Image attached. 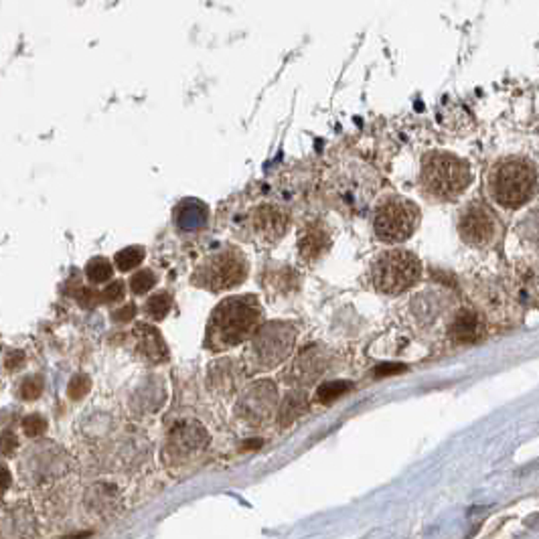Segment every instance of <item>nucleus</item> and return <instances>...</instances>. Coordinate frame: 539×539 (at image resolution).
Returning a JSON list of instances; mask_svg holds the SVG:
<instances>
[{"label": "nucleus", "instance_id": "6", "mask_svg": "<svg viewBox=\"0 0 539 539\" xmlns=\"http://www.w3.org/2000/svg\"><path fill=\"white\" fill-rule=\"evenodd\" d=\"M422 263L416 253L408 250H387L375 258L371 266L373 286L383 294H402L418 284Z\"/></svg>", "mask_w": 539, "mask_h": 539}, {"label": "nucleus", "instance_id": "1", "mask_svg": "<svg viewBox=\"0 0 539 539\" xmlns=\"http://www.w3.org/2000/svg\"><path fill=\"white\" fill-rule=\"evenodd\" d=\"M487 191L503 209H521L538 191V169L525 157H503L491 164Z\"/></svg>", "mask_w": 539, "mask_h": 539}, {"label": "nucleus", "instance_id": "24", "mask_svg": "<svg viewBox=\"0 0 539 539\" xmlns=\"http://www.w3.org/2000/svg\"><path fill=\"white\" fill-rule=\"evenodd\" d=\"M23 430L28 438H37V436L45 434L47 430V420L39 416V414H31L23 420Z\"/></svg>", "mask_w": 539, "mask_h": 539}, {"label": "nucleus", "instance_id": "20", "mask_svg": "<svg viewBox=\"0 0 539 539\" xmlns=\"http://www.w3.org/2000/svg\"><path fill=\"white\" fill-rule=\"evenodd\" d=\"M211 371H217V375H213V373H211V380H213V382H217V387H219V389L229 392L231 387H236L237 380H234V377H237L236 367H234V363H229V359H225V363L215 365Z\"/></svg>", "mask_w": 539, "mask_h": 539}, {"label": "nucleus", "instance_id": "22", "mask_svg": "<svg viewBox=\"0 0 539 539\" xmlns=\"http://www.w3.org/2000/svg\"><path fill=\"white\" fill-rule=\"evenodd\" d=\"M351 389V383H347V382H330V383H325V385H320L318 387V399L320 402H333V399H337L339 395L342 394H347Z\"/></svg>", "mask_w": 539, "mask_h": 539}, {"label": "nucleus", "instance_id": "21", "mask_svg": "<svg viewBox=\"0 0 539 539\" xmlns=\"http://www.w3.org/2000/svg\"><path fill=\"white\" fill-rule=\"evenodd\" d=\"M155 284H157V276L152 270H140L130 278V288L134 294H146L148 290H152Z\"/></svg>", "mask_w": 539, "mask_h": 539}, {"label": "nucleus", "instance_id": "18", "mask_svg": "<svg viewBox=\"0 0 539 539\" xmlns=\"http://www.w3.org/2000/svg\"><path fill=\"white\" fill-rule=\"evenodd\" d=\"M145 256V248H140V246H130V248L120 250L118 253L114 256V263H116V268H118L120 272H130L136 266L142 263Z\"/></svg>", "mask_w": 539, "mask_h": 539}, {"label": "nucleus", "instance_id": "10", "mask_svg": "<svg viewBox=\"0 0 539 539\" xmlns=\"http://www.w3.org/2000/svg\"><path fill=\"white\" fill-rule=\"evenodd\" d=\"M288 213L276 205H258L250 213V231L262 244H276L288 231Z\"/></svg>", "mask_w": 539, "mask_h": 539}, {"label": "nucleus", "instance_id": "28", "mask_svg": "<svg viewBox=\"0 0 539 539\" xmlns=\"http://www.w3.org/2000/svg\"><path fill=\"white\" fill-rule=\"evenodd\" d=\"M134 315H136V306H134V304H126L124 308L116 310V313L112 315V318H114L116 323H128V320L134 318Z\"/></svg>", "mask_w": 539, "mask_h": 539}, {"label": "nucleus", "instance_id": "30", "mask_svg": "<svg viewBox=\"0 0 539 539\" xmlns=\"http://www.w3.org/2000/svg\"><path fill=\"white\" fill-rule=\"evenodd\" d=\"M11 481H13V476L9 473V469L0 466V491H6V488L11 487Z\"/></svg>", "mask_w": 539, "mask_h": 539}, {"label": "nucleus", "instance_id": "29", "mask_svg": "<svg viewBox=\"0 0 539 539\" xmlns=\"http://www.w3.org/2000/svg\"><path fill=\"white\" fill-rule=\"evenodd\" d=\"M404 365H395V363H387V365H382V367L375 369V373L380 375V377H385V375H389V373H399V371H404Z\"/></svg>", "mask_w": 539, "mask_h": 539}, {"label": "nucleus", "instance_id": "15", "mask_svg": "<svg viewBox=\"0 0 539 539\" xmlns=\"http://www.w3.org/2000/svg\"><path fill=\"white\" fill-rule=\"evenodd\" d=\"M330 248V237L325 229L310 227L300 239V253L306 260H316Z\"/></svg>", "mask_w": 539, "mask_h": 539}, {"label": "nucleus", "instance_id": "26", "mask_svg": "<svg viewBox=\"0 0 539 539\" xmlns=\"http://www.w3.org/2000/svg\"><path fill=\"white\" fill-rule=\"evenodd\" d=\"M100 296H102V300H104V303H116V300H122V298H124V282L116 280V282L108 284Z\"/></svg>", "mask_w": 539, "mask_h": 539}, {"label": "nucleus", "instance_id": "14", "mask_svg": "<svg viewBox=\"0 0 539 539\" xmlns=\"http://www.w3.org/2000/svg\"><path fill=\"white\" fill-rule=\"evenodd\" d=\"M134 335H136V339L140 342V351H142L148 359H152V361H164V359H167L164 341H162V337L158 335V330L155 329V327L138 325L136 330H134Z\"/></svg>", "mask_w": 539, "mask_h": 539}, {"label": "nucleus", "instance_id": "5", "mask_svg": "<svg viewBox=\"0 0 539 539\" xmlns=\"http://www.w3.org/2000/svg\"><path fill=\"white\" fill-rule=\"evenodd\" d=\"M420 209L402 195H385L373 211V231L385 244H402L416 234Z\"/></svg>", "mask_w": 539, "mask_h": 539}, {"label": "nucleus", "instance_id": "17", "mask_svg": "<svg viewBox=\"0 0 539 539\" xmlns=\"http://www.w3.org/2000/svg\"><path fill=\"white\" fill-rule=\"evenodd\" d=\"M114 276V266L110 263L108 258H92L90 262L85 263V278L92 282V284H105L110 282Z\"/></svg>", "mask_w": 539, "mask_h": 539}, {"label": "nucleus", "instance_id": "7", "mask_svg": "<svg viewBox=\"0 0 539 539\" xmlns=\"http://www.w3.org/2000/svg\"><path fill=\"white\" fill-rule=\"evenodd\" d=\"M248 260L237 248H224L209 256L193 274V284L211 292L236 288L248 278Z\"/></svg>", "mask_w": 539, "mask_h": 539}, {"label": "nucleus", "instance_id": "23", "mask_svg": "<svg viewBox=\"0 0 539 539\" xmlns=\"http://www.w3.org/2000/svg\"><path fill=\"white\" fill-rule=\"evenodd\" d=\"M19 394L23 399H37L43 394V377H39V375L25 377L21 387H19Z\"/></svg>", "mask_w": 539, "mask_h": 539}, {"label": "nucleus", "instance_id": "11", "mask_svg": "<svg viewBox=\"0 0 539 539\" xmlns=\"http://www.w3.org/2000/svg\"><path fill=\"white\" fill-rule=\"evenodd\" d=\"M276 404V389L270 382H260L251 385L239 402V414L251 424H262L270 418Z\"/></svg>", "mask_w": 539, "mask_h": 539}, {"label": "nucleus", "instance_id": "9", "mask_svg": "<svg viewBox=\"0 0 539 539\" xmlns=\"http://www.w3.org/2000/svg\"><path fill=\"white\" fill-rule=\"evenodd\" d=\"M459 234L469 246L488 248L501 237V221L483 201H473L461 213Z\"/></svg>", "mask_w": 539, "mask_h": 539}, {"label": "nucleus", "instance_id": "8", "mask_svg": "<svg viewBox=\"0 0 539 539\" xmlns=\"http://www.w3.org/2000/svg\"><path fill=\"white\" fill-rule=\"evenodd\" d=\"M296 337V329L288 323H268L262 329L253 333V341L250 347L251 361L258 369L276 367L292 351Z\"/></svg>", "mask_w": 539, "mask_h": 539}, {"label": "nucleus", "instance_id": "16", "mask_svg": "<svg viewBox=\"0 0 539 539\" xmlns=\"http://www.w3.org/2000/svg\"><path fill=\"white\" fill-rule=\"evenodd\" d=\"M304 409H306V394H303V392H290L284 397L282 408H280V416H278L280 426H290L292 422L303 414Z\"/></svg>", "mask_w": 539, "mask_h": 539}, {"label": "nucleus", "instance_id": "2", "mask_svg": "<svg viewBox=\"0 0 539 539\" xmlns=\"http://www.w3.org/2000/svg\"><path fill=\"white\" fill-rule=\"evenodd\" d=\"M262 308L256 296H231L219 304L207 325V347L227 349L250 339L258 330Z\"/></svg>", "mask_w": 539, "mask_h": 539}, {"label": "nucleus", "instance_id": "3", "mask_svg": "<svg viewBox=\"0 0 539 539\" xmlns=\"http://www.w3.org/2000/svg\"><path fill=\"white\" fill-rule=\"evenodd\" d=\"M473 183L471 164L454 152L430 150L422 157L420 191L432 201H454Z\"/></svg>", "mask_w": 539, "mask_h": 539}, {"label": "nucleus", "instance_id": "13", "mask_svg": "<svg viewBox=\"0 0 539 539\" xmlns=\"http://www.w3.org/2000/svg\"><path fill=\"white\" fill-rule=\"evenodd\" d=\"M174 221L183 229H199L207 221V207L195 199H187L177 205Z\"/></svg>", "mask_w": 539, "mask_h": 539}, {"label": "nucleus", "instance_id": "12", "mask_svg": "<svg viewBox=\"0 0 539 539\" xmlns=\"http://www.w3.org/2000/svg\"><path fill=\"white\" fill-rule=\"evenodd\" d=\"M483 333H485V325H483L481 316L473 310H461L450 325V335L459 342L476 341L483 337Z\"/></svg>", "mask_w": 539, "mask_h": 539}, {"label": "nucleus", "instance_id": "19", "mask_svg": "<svg viewBox=\"0 0 539 539\" xmlns=\"http://www.w3.org/2000/svg\"><path fill=\"white\" fill-rule=\"evenodd\" d=\"M171 294H167V292H158L155 294L152 298H148V303H146L145 310L146 315L150 316V318H155V320H162L167 313L171 310Z\"/></svg>", "mask_w": 539, "mask_h": 539}, {"label": "nucleus", "instance_id": "4", "mask_svg": "<svg viewBox=\"0 0 539 539\" xmlns=\"http://www.w3.org/2000/svg\"><path fill=\"white\" fill-rule=\"evenodd\" d=\"M380 177L363 160H341L329 174V195L342 207L361 209L373 199Z\"/></svg>", "mask_w": 539, "mask_h": 539}, {"label": "nucleus", "instance_id": "25", "mask_svg": "<svg viewBox=\"0 0 539 539\" xmlns=\"http://www.w3.org/2000/svg\"><path fill=\"white\" fill-rule=\"evenodd\" d=\"M90 387H92L90 377H85V375H75V377H71V382L67 385V395H69L71 399H81V397H85V394L90 392Z\"/></svg>", "mask_w": 539, "mask_h": 539}, {"label": "nucleus", "instance_id": "27", "mask_svg": "<svg viewBox=\"0 0 539 539\" xmlns=\"http://www.w3.org/2000/svg\"><path fill=\"white\" fill-rule=\"evenodd\" d=\"M16 446H19V440H16L14 432H11V430H4V432L0 434V454H4V456H13Z\"/></svg>", "mask_w": 539, "mask_h": 539}]
</instances>
